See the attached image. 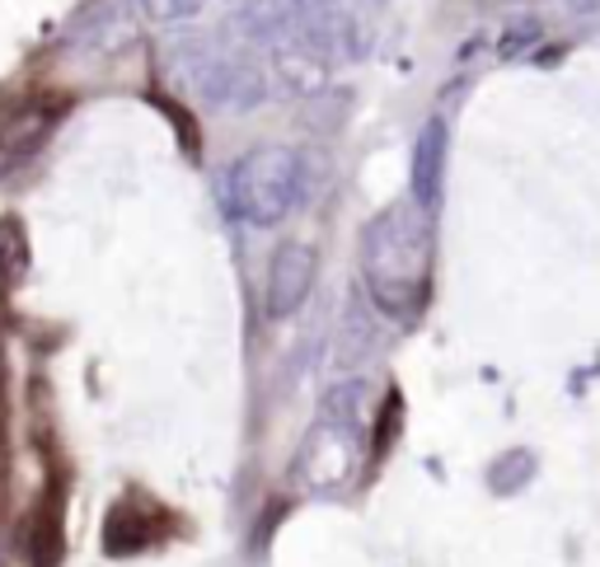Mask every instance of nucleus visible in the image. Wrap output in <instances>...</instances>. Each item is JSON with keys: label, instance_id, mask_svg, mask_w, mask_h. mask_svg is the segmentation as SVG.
<instances>
[{"label": "nucleus", "instance_id": "1", "mask_svg": "<svg viewBox=\"0 0 600 567\" xmlns=\"http://www.w3.org/2000/svg\"><path fill=\"white\" fill-rule=\"evenodd\" d=\"M436 216H427L413 198L385 207L362 230V287L376 310L390 319H418L432 296L436 268Z\"/></svg>", "mask_w": 600, "mask_h": 567}, {"label": "nucleus", "instance_id": "2", "mask_svg": "<svg viewBox=\"0 0 600 567\" xmlns=\"http://www.w3.org/2000/svg\"><path fill=\"white\" fill-rule=\"evenodd\" d=\"M225 192H231V211L249 225H281L296 202H305V155L291 146H254L235 159Z\"/></svg>", "mask_w": 600, "mask_h": 567}, {"label": "nucleus", "instance_id": "3", "mask_svg": "<svg viewBox=\"0 0 600 567\" xmlns=\"http://www.w3.org/2000/svg\"><path fill=\"white\" fill-rule=\"evenodd\" d=\"M357 459H362V432L333 427V422H314L310 436L300 441L291 474L314 498H333V492H343L347 478L357 474Z\"/></svg>", "mask_w": 600, "mask_h": 567}, {"label": "nucleus", "instance_id": "4", "mask_svg": "<svg viewBox=\"0 0 600 567\" xmlns=\"http://www.w3.org/2000/svg\"><path fill=\"white\" fill-rule=\"evenodd\" d=\"M192 90L207 99L211 109H231V113H249L268 99V70H263L249 52H216L192 66Z\"/></svg>", "mask_w": 600, "mask_h": 567}, {"label": "nucleus", "instance_id": "5", "mask_svg": "<svg viewBox=\"0 0 600 567\" xmlns=\"http://www.w3.org/2000/svg\"><path fill=\"white\" fill-rule=\"evenodd\" d=\"M169 535H174V516L155 498H146V492L118 498L109 507V516H103V554L109 558H136L146 548L165 544Z\"/></svg>", "mask_w": 600, "mask_h": 567}, {"label": "nucleus", "instance_id": "6", "mask_svg": "<svg viewBox=\"0 0 600 567\" xmlns=\"http://www.w3.org/2000/svg\"><path fill=\"white\" fill-rule=\"evenodd\" d=\"M314 273H320V258H314L310 244L300 240H287L281 249L273 254L268 263V291H263V314L281 324V319H291L300 305L310 300L314 291Z\"/></svg>", "mask_w": 600, "mask_h": 567}, {"label": "nucleus", "instance_id": "7", "mask_svg": "<svg viewBox=\"0 0 600 567\" xmlns=\"http://www.w3.org/2000/svg\"><path fill=\"white\" fill-rule=\"evenodd\" d=\"M446 155H451V132L446 118H427L413 141V165H409V198L436 216L441 198H446Z\"/></svg>", "mask_w": 600, "mask_h": 567}, {"label": "nucleus", "instance_id": "8", "mask_svg": "<svg viewBox=\"0 0 600 567\" xmlns=\"http://www.w3.org/2000/svg\"><path fill=\"white\" fill-rule=\"evenodd\" d=\"M62 109H52V103H14V109L0 118V179H10L14 169H24L33 155L43 151V141L52 136L57 127Z\"/></svg>", "mask_w": 600, "mask_h": 567}, {"label": "nucleus", "instance_id": "9", "mask_svg": "<svg viewBox=\"0 0 600 567\" xmlns=\"http://www.w3.org/2000/svg\"><path fill=\"white\" fill-rule=\"evenodd\" d=\"M370 352H376V300L366 296V287H352L343 319H338V343H333V366L357 370Z\"/></svg>", "mask_w": 600, "mask_h": 567}, {"label": "nucleus", "instance_id": "10", "mask_svg": "<svg viewBox=\"0 0 600 567\" xmlns=\"http://www.w3.org/2000/svg\"><path fill=\"white\" fill-rule=\"evenodd\" d=\"M370 413V385L366 380H338L324 389L320 399V422H333V427L362 432V422Z\"/></svg>", "mask_w": 600, "mask_h": 567}, {"label": "nucleus", "instance_id": "11", "mask_svg": "<svg viewBox=\"0 0 600 567\" xmlns=\"http://www.w3.org/2000/svg\"><path fill=\"white\" fill-rule=\"evenodd\" d=\"M535 474H540V455L531 446H511L502 451L498 459L488 465V492L492 498H516V492H525L535 483Z\"/></svg>", "mask_w": 600, "mask_h": 567}, {"label": "nucleus", "instance_id": "12", "mask_svg": "<svg viewBox=\"0 0 600 567\" xmlns=\"http://www.w3.org/2000/svg\"><path fill=\"white\" fill-rule=\"evenodd\" d=\"M24 273H29V235L20 221L5 216L0 221V296L20 287Z\"/></svg>", "mask_w": 600, "mask_h": 567}, {"label": "nucleus", "instance_id": "13", "mask_svg": "<svg viewBox=\"0 0 600 567\" xmlns=\"http://www.w3.org/2000/svg\"><path fill=\"white\" fill-rule=\"evenodd\" d=\"M141 5H146L155 24H179V20H192L207 0H141Z\"/></svg>", "mask_w": 600, "mask_h": 567}, {"label": "nucleus", "instance_id": "14", "mask_svg": "<svg viewBox=\"0 0 600 567\" xmlns=\"http://www.w3.org/2000/svg\"><path fill=\"white\" fill-rule=\"evenodd\" d=\"M535 38H540L535 24H516V33H511V38H502V57H516V52H521L525 43H535Z\"/></svg>", "mask_w": 600, "mask_h": 567}, {"label": "nucleus", "instance_id": "15", "mask_svg": "<svg viewBox=\"0 0 600 567\" xmlns=\"http://www.w3.org/2000/svg\"><path fill=\"white\" fill-rule=\"evenodd\" d=\"M0 516H5V427H0Z\"/></svg>", "mask_w": 600, "mask_h": 567}, {"label": "nucleus", "instance_id": "16", "mask_svg": "<svg viewBox=\"0 0 600 567\" xmlns=\"http://www.w3.org/2000/svg\"><path fill=\"white\" fill-rule=\"evenodd\" d=\"M568 10H573V14H596L600 0H568Z\"/></svg>", "mask_w": 600, "mask_h": 567}]
</instances>
